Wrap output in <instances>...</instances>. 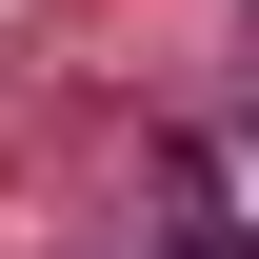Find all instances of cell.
Masks as SVG:
<instances>
[{
    "instance_id": "obj_1",
    "label": "cell",
    "mask_w": 259,
    "mask_h": 259,
    "mask_svg": "<svg viewBox=\"0 0 259 259\" xmlns=\"http://www.w3.org/2000/svg\"><path fill=\"white\" fill-rule=\"evenodd\" d=\"M160 259H259V220H220V180H180V220H160Z\"/></svg>"
}]
</instances>
